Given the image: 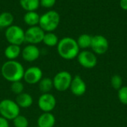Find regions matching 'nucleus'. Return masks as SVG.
Masks as SVG:
<instances>
[{
	"label": "nucleus",
	"instance_id": "c756f323",
	"mask_svg": "<svg viewBox=\"0 0 127 127\" xmlns=\"http://www.w3.org/2000/svg\"></svg>",
	"mask_w": 127,
	"mask_h": 127
},
{
	"label": "nucleus",
	"instance_id": "aec40b11",
	"mask_svg": "<svg viewBox=\"0 0 127 127\" xmlns=\"http://www.w3.org/2000/svg\"><path fill=\"white\" fill-rule=\"evenodd\" d=\"M13 22V16L10 12H3L0 14V28H8Z\"/></svg>",
	"mask_w": 127,
	"mask_h": 127
},
{
	"label": "nucleus",
	"instance_id": "a211bd4d",
	"mask_svg": "<svg viewBox=\"0 0 127 127\" xmlns=\"http://www.w3.org/2000/svg\"><path fill=\"white\" fill-rule=\"evenodd\" d=\"M38 84H39V89L42 94L50 93V91L54 88L53 79L48 77L42 78Z\"/></svg>",
	"mask_w": 127,
	"mask_h": 127
},
{
	"label": "nucleus",
	"instance_id": "4468645a",
	"mask_svg": "<svg viewBox=\"0 0 127 127\" xmlns=\"http://www.w3.org/2000/svg\"><path fill=\"white\" fill-rule=\"evenodd\" d=\"M56 119L51 112H43L37 119V127H54Z\"/></svg>",
	"mask_w": 127,
	"mask_h": 127
},
{
	"label": "nucleus",
	"instance_id": "a878e982",
	"mask_svg": "<svg viewBox=\"0 0 127 127\" xmlns=\"http://www.w3.org/2000/svg\"><path fill=\"white\" fill-rule=\"evenodd\" d=\"M118 96L122 104L127 105V86H122V88L118 90Z\"/></svg>",
	"mask_w": 127,
	"mask_h": 127
},
{
	"label": "nucleus",
	"instance_id": "bb28decb",
	"mask_svg": "<svg viewBox=\"0 0 127 127\" xmlns=\"http://www.w3.org/2000/svg\"><path fill=\"white\" fill-rule=\"evenodd\" d=\"M39 3L43 7L50 8L55 4L56 0H39Z\"/></svg>",
	"mask_w": 127,
	"mask_h": 127
},
{
	"label": "nucleus",
	"instance_id": "423d86ee",
	"mask_svg": "<svg viewBox=\"0 0 127 127\" xmlns=\"http://www.w3.org/2000/svg\"><path fill=\"white\" fill-rule=\"evenodd\" d=\"M72 79L71 73L68 71L58 72L53 79L54 88L60 92L65 91L70 88Z\"/></svg>",
	"mask_w": 127,
	"mask_h": 127
},
{
	"label": "nucleus",
	"instance_id": "7ed1b4c3",
	"mask_svg": "<svg viewBox=\"0 0 127 127\" xmlns=\"http://www.w3.org/2000/svg\"><path fill=\"white\" fill-rule=\"evenodd\" d=\"M60 16L55 10H49L42 16L39 19V27L45 32H53L59 26Z\"/></svg>",
	"mask_w": 127,
	"mask_h": 127
},
{
	"label": "nucleus",
	"instance_id": "1a4fd4ad",
	"mask_svg": "<svg viewBox=\"0 0 127 127\" xmlns=\"http://www.w3.org/2000/svg\"><path fill=\"white\" fill-rule=\"evenodd\" d=\"M77 58L78 63L83 67L86 69H92L97 64V58L96 55L94 52L88 50L80 52Z\"/></svg>",
	"mask_w": 127,
	"mask_h": 127
},
{
	"label": "nucleus",
	"instance_id": "ddd939ff",
	"mask_svg": "<svg viewBox=\"0 0 127 127\" xmlns=\"http://www.w3.org/2000/svg\"><path fill=\"white\" fill-rule=\"evenodd\" d=\"M69 89L74 95L80 97L86 93V85L80 76H75L72 79Z\"/></svg>",
	"mask_w": 127,
	"mask_h": 127
},
{
	"label": "nucleus",
	"instance_id": "f03ea898",
	"mask_svg": "<svg viewBox=\"0 0 127 127\" xmlns=\"http://www.w3.org/2000/svg\"><path fill=\"white\" fill-rule=\"evenodd\" d=\"M57 49L59 55L65 60H72L77 58L80 53L77 40L70 37H65L60 40Z\"/></svg>",
	"mask_w": 127,
	"mask_h": 127
},
{
	"label": "nucleus",
	"instance_id": "39448f33",
	"mask_svg": "<svg viewBox=\"0 0 127 127\" xmlns=\"http://www.w3.org/2000/svg\"><path fill=\"white\" fill-rule=\"evenodd\" d=\"M5 38L10 44L20 46L25 42V31L18 25H12L7 28L5 33Z\"/></svg>",
	"mask_w": 127,
	"mask_h": 127
},
{
	"label": "nucleus",
	"instance_id": "9d476101",
	"mask_svg": "<svg viewBox=\"0 0 127 127\" xmlns=\"http://www.w3.org/2000/svg\"><path fill=\"white\" fill-rule=\"evenodd\" d=\"M38 107L43 112H51L57 104L55 97L51 93L42 94L38 99Z\"/></svg>",
	"mask_w": 127,
	"mask_h": 127
},
{
	"label": "nucleus",
	"instance_id": "f3484780",
	"mask_svg": "<svg viewBox=\"0 0 127 127\" xmlns=\"http://www.w3.org/2000/svg\"><path fill=\"white\" fill-rule=\"evenodd\" d=\"M24 22L30 27L36 26L39 22L40 16L36 11H28L24 15Z\"/></svg>",
	"mask_w": 127,
	"mask_h": 127
},
{
	"label": "nucleus",
	"instance_id": "393cba45",
	"mask_svg": "<svg viewBox=\"0 0 127 127\" xmlns=\"http://www.w3.org/2000/svg\"><path fill=\"white\" fill-rule=\"evenodd\" d=\"M111 85L114 89L118 91L121 88H122L123 85V80L121 76L119 75H114L111 79Z\"/></svg>",
	"mask_w": 127,
	"mask_h": 127
},
{
	"label": "nucleus",
	"instance_id": "f257e3e1",
	"mask_svg": "<svg viewBox=\"0 0 127 127\" xmlns=\"http://www.w3.org/2000/svg\"><path fill=\"white\" fill-rule=\"evenodd\" d=\"M24 73V67L20 62L16 60H8L5 61L1 67L2 77L10 82L22 81V79H23Z\"/></svg>",
	"mask_w": 127,
	"mask_h": 127
},
{
	"label": "nucleus",
	"instance_id": "9b49d317",
	"mask_svg": "<svg viewBox=\"0 0 127 127\" xmlns=\"http://www.w3.org/2000/svg\"><path fill=\"white\" fill-rule=\"evenodd\" d=\"M42 79V70L39 67H31L25 70L23 79L29 85L39 83Z\"/></svg>",
	"mask_w": 127,
	"mask_h": 127
},
{
	"label": "nucleus",
	"instance_id": "20e7f679",
	"mask_svg": "<svg viewBox=\"0 0 127 127\" xmlns=\"http://www.w3.org/2000/svg\"><path fill=\"white\" fill-rule=\"evenodd\" d=\"M20 113V108L16 103L10 99L0 102V116L7 121H13Z\"/></svg>",
	"mask_w": 127,
	"mask_h": 127
},
{
	"label": "nucleus",
	"instance_id": "cd10ccee",
	"mask_svg": "<svg viewBox=\"0 0 127 127\" xmlns=\"http://www.w3.org/2000/svg\"><path fill=\"white\" fill-rule=\"evenodd\" d=\"M0 127H9L8 121L0 116Z\"/></svg>",
	"mask_w": 127,
	"mask_h": 127
},
{
	"label": "nucleus",
	"instance_id": "5701e85b",
	"mask_svg": "<svg viewBox=\"0 0 127 127\" xmlns=\"http://www.w3.org/2000/svg\"><path fill=\"white\" fill-rule=\"evenodd\" d=\"M13 124L15 127H28V120L26 117L19 115L13 120Z\"/></svg>",
	"mask_w": 127,
	"mask_h": 127
},
{
	"label": "nucleus",
	"instance_id": "4be33fe9",
	"mask_svg": "<svg viewBox=\"0 0 127 127\" xmlns=\"http://www.w3.org/2000/svg\"><path fill=\"white\" fill-rule=\"evenodd\" d=\"M92 36L88 34H83L79 36L77 43L80 49H86L91 47Z\"/></svg>",
	"mask_w": 127,
	"mask_h": 127
},
{
	"label": "nucleus",
	"instance_id": "2eb2a0df",
	"mask_svg": "<svg viewBox=\"0 0 127 127\" xmlns=\"http://www.w3.org/2000/svg\"><path fill=\"white\" fill-rule=\"evenodd\" d=\"M15 102L16 103V104L19 108L28 109L32 106L33 103V100L31 94L23 92L16 96Z\"/></svg>",
	"mask_w": 127,
	"mask_h": 127
},
{
	"label": "nucleus",
	"instance_id": "0eeeda50",
	"mask_svg": "<svg viewBox=\"0 0 127 127\" xmlns=\"http://www.w3.org/2000/svg\"><path fill=\"white\" fill-rule=\"evenodd\" d=\"M45 31L38 25L29 27L25 31V41L29 44L36 45L43 40Z\"/></svg>",
	"mask_w": 127,
	"mask_h": 127
},
{
	"label": "nucleus",
	"instance_id": "f8f14e48",
	"mask_svg": "<svg viewBox=\"0 0 127 127\" xmlns=\"http://www.w3.org/2000/svg\"><path fill=\"white\" fill-rule=\"evenodd\" d=\"M21 55L25 61L33 62L39 58L40 51L36 45L29 44L22 50Z\"/></svg>",
	"mask_w": 127,
	"mask_h": 127
},
{
	"label": "nucleus",
	"instance_id": "c85d7f7f",
	"mask_svg": "<svg viewBox=\"0 0 127 127\" xmlns=\"http://www.w3.org/2000/svg\"><path fill=\"white\" fill-rule=\"evenodd\" d=\"M120 7L123 10H127V0H120Z\"/></svg>",
	"mask_w": 127,
	"mask_h": 127
},
{
	"label": "nucleus",
	"instance_id": "dca6fc26",
	"mask_svg": "<svg viewBox=\"0 0 127 127\" xmlns=\"http://www.w3.org/2000/svg\"><path fill=\"white\" fill-rule=\"evenodd\" d=\"M21 52L22 50L20 46L13 45V44H9V46H7L4 51V56L9 61L16 60L21 55Z\"/></svg>",
	"mask_w": 127,
	"mask_h": 127
},
{
	"label": "nucleus",
	"instance_id": "6ab92c4d",
	"mask_svg": "<svg viewBox=\"0 0 127 127\" xmlns=\"http://www.w3.org/2000/svg\"><path fill=\"white\" fill-rule=\"evenodd\" d=\"M22 7L28 11H35L39 6V0H19Z\"/></svg>",
	"mask_w": 127,
	"mask_h": 127
},
{
	"label": "nucleus",
	"instance_id": "6e6552de",
	"mask_svg": "<svg viewBox=\"0 0 127 127\" xmlns=\"http://www.w3.org/2000/svg\"><path fill=\"white\" fill-rule=\"evenodd\" d=\"M109 41L103 35L98 34L92 36L91 48L93 52L96 55H103L109 49Z\"/></svg>",
	"mask_w": 127,
	"mask_h": 127
},
{
	"label": "nucleus",
	"instance_id": "b1692460",
	"mask_svg": "<svg viewBox=\"0 0 127 127\" xmlns=\"http://www.w3.org/2000/svg\"><path fill=\"white\" fill-rule=\"evenodd\" d=\"M24 85L23 83L21 82V81H17V82H11V85H10V90L11 91L16 94L19 95L22 93H23L24 91Z\"/></svg>",
	"mask_w": 127,
	"mask_h": 127
},
{
	"label": "nucleus",
	"instance_id": "412c9836",
	"mask_svg": "<svg viewBox=\"0 0 127 127\" xmlns=\"http://www.w3.org/2000/svg\"><path fill=\"white\" fill-rule=\"evenodd\" d=\"M42 42L44 43L45 45L50 46V47H53V46H57L59 43V39H58V37L54 33L46 32L45 33Z\"/></svg>",
	"mask_w": 127,
	"mask_h": 127
}]
</instances>
